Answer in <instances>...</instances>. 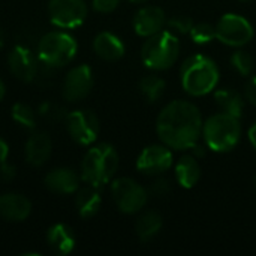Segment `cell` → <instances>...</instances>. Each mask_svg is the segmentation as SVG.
<instances>
[{"mask_svg":"<svg viewBox=\"0 0 256 256\" xmlns=\"http://www.w3.org/2000/svg\"><path fill=\"white\" fill-rule=\"evenodd\" d=\"M202 117L196 105L172 100L160 111L156 132L160 141L174 150H190L202 136Z\"/></svg>","mask_w":256,"mask_h":256,"instance_id":"cell-1","label":"cell"},{"mask_svg":"<svg viewBox=\"0 0 256 256\" xmlns=\"http://www.w3.org/2000/svg\"><path fill=\"white\" fill-rule=\"evenodd\" d=\"M220 72L216 62L204 54L188 57L180 68V81L183 90L190 96H206L219 84Z\"/></svg>","mask_w":256,"mask_h":256,"instance_id":"cell-2","label":"cell"},{"mask_svg":"<svg viewBox=\"0 0 256 256\" xmlns=\"http://www.w3.org/2000/svg\"><path fill=\"white\" fill-rule=\"evenodd\" d=\"M118 170V154L111 144H98L86 153L81 164V178L87 184L102 188L112 180Z\"/></svg>","mask_w":256,"mask_h":256,"instance_id":"cell-3","label":"cell"},{"mask_svg":"<svg viewBox=\"0 0 256 256\" xmlns=\"http://www.w3.org/2000/svg\"><path fill=\"white\" fill-rule=\"evenodd\" d=\"M242 136L240 118L218 112L210 116L202 124V138L206 146L216 153H226L236 148Z\"/></svg>","mask_w":256,"mask_h":256,"instance_id":"cell-4","label":"cell"},{"mask_svg":"<svg viewBox=\"0 0 256 256\" xmlns=\"http://www.w3.org/2000/svg\"><path fill=\"white\" fill-rule=\"evenodd\" d=\"M180 40L178 36L164 28L162 32L147 38L141 48L142 63L152 70H166L178 58Z\"/></svg>","mask_w":256,"mask_h":256,"instance_id":"cell-5","label":"cell"},{"mask_svg":"<svg viewBox=\"0 0 256 256\" xmlns=\"http://www.w3.org/2000/svg\"><path fill=\"white\" fill-rule=\"evenodd\" d=\"M78 51L74 36L66 32H50L38 44V58L51 68H62L70 63Z\"/></svg>","mask_w":256,"mask_h":256,"instance_id":"cell-6","label":"cell"},{"mask_svg":"<svg viewBox=\"0 0 256 256\" xmlns=\"http://www.w3.org/2000/svg\"><path fill=\"white\" fill-rule=\"evenodd\" d=\"M111 194L118 210L126 214L138 213L144 208L148 200V190L128 177L114 180L111 184Z\"/></svg>","mask_w":256,"mask_h":256,"instance_id":"cell-7","label":"cell"},{"mask_svg":"<svg viewBox=\"0 0 256 256\" xmlns=\"http://www.w3.org/2000/svg\"><path fill=\"white\" fill-rule=\"evenodd\" d=\"M254 38V27L238 14H225L216 24V39L234 48L244 46Z\"/></svg>","mask_w":256,"mask_h":256,"instance_id":"cell-8","label":"cell"},{"mask_svg":"<svg viewBox=\"0 0 256 256\" xmlns=\"http://www.w3.org/2000/svg\"><path fill=\"white\" fill-rule=\"evenodd\" d=\"M66 128L70 138L80 146H90L96 141L100 126L94 112L88 110H76L68 112Z\"/></svg>","mask_w":256,"mask_h":256,"instance_id":"cell-9","label":"cell"},{"mask_svg":"<svg viewBox=\"0 0 256 256\" xmlns=\"http://www.w3.org/2000/svg\"><path fill=\"white\" fill-rule=\"evenodd\" d=\"M48 14L58 28H75L86 21L87 4L84 0H50Z\"/></svg>","mask_w":256,"mask_h":256,"instance_id":"cell-10","label":"cell"},{"mask_svg":"<svg viewBox=\"0 0 256 256\" xmlns=\"http://www.w3.org/2000/svg\"><path fill=\"white\" fill-rule=\"evenodd\" d=\"M172 166V153L165 144L146 147L136 160V168L146 176H160Z\"/></svg>","mask_w":256,"mask_h":256,"instance_id":"cell-11","label":"cell"},{"mask_svg":"<svg viewBox=\"0 0 256 256\" xmlns=\"http://www.w3.org/2000/svg\"><path fill=\"white\" fill-rule=\"evenodd\" d=\"M9 70L15 78L24 82H32L36 78L39 69L38 54L34 56L30 48L26 45H15L8 57Z\"/></svg>","mask_w":256,"mask_h":256,"instance_id":"cell-12","label":"cell"},{"mask_svg":"<svg viewBox=\"0 0 256 256\" xmlns=\"http://www.w3.org/2000/svg\"><path fill=\"white\" fill-rule=\"evenodd\" d=\"M93 88V72L90 66L80 64L72 68L63 82V98L69 102H78L88 96Z\"/></svg>","mask_w":256,"mask_h":256,"instance_id":"cell-13","label":"cell"},{"mask_svg":"<svg viewBox=\"0 0 256 256\" xmlns=\"http://www.w3.org/2000/svg\"><path fill=\"white\" fill-rule=\"evenodd\" d=\"M166 26V15L159 6H144L134 16V28L142 38L162 32Z\"/></svg>","mask_w":256,"mask_h":256,"instance_id":"cell-14","label":"cell"},{"mask_svg":"<svg viewBox=\"0 0 256 256\" xmlns=\"http://www.w3.org/2000/svg\"><path fill=\"white\" fill-rule=\"evenodd\" d=\"M32 204L20 194H4L0 196V216L9 222H22L30 216Z\"/></svg>","mask_w":256,"mask_h":256,"instance_id":"cell-15","label":"cell"},{"mask_svg":"<svg viewBox=\"0 0 256 256\" xmlns=\"http://www.w3.org/2000/svg\"><path fill=\"white\" fill-rule=\"evenodd\" d=\"M45 184L54 194L69 195L80 189V177L74 170L56 168L46 174Z\"/></svg>","mask_w":256,"mask_h":256,"instance_id":"cell-16","label":"cell"},{"mask_svg":"<svg viewBox=\"0 0 256 256\" xmlns=\"http://www.w3.org/2000/svg\"><path fill=\"white\" fill-rule=\"evenodd\" d=\"M51 150H52V144L46 134L44 132L33 134L26 142V148H24L26 160L32 166H42L50 159Z\"/></svg>","mask_w":256,"mask_h":256,"instance_id":"cell-17","label":"cell"},{"mask_svg":"<svg viewBox=\"0 0 256 256\" xmlns=\"http://www.w3.org/2000/svg\"><path fill=\"white\" fill-rule=\"evenodd\" d=\"M93 50L105 62H116L124 56L123 40L111 32H100L93 40Z\"/></svg>","mask_w":256,"mask_h":256,"instance_id":"cell-18","label":"cell"},{"mask_svg":"<svg viewBox=\"0 0 256 256\" xmlns=\"http://www.w3.org/2000/svg\"><path fill=\"white\" fill-rule=\"evenodd\" d=\"M46 242L50 248L58 255H68L75 248V234L74 231L64 224L52 225L46 232Z\"/></svg>","mask_w":256,"mask_h":256,"instance_id":"cell-19","label":"cell"},{"mask_svg":"<svg viewBox=\"0 0 256 256\" xmlns=\"http://www.w3.org/2000/svg\"><path fill=\"white\" fill-rule=\"evenodd\" d=\"M76 212L82 219H90L98 214L100 206H102V196L99 192V188H94L92 184L78 189L76 198H75Z\"/></svg>","mask_w":256,"mask_h":256,"instance_id":"cell-20","label":"cell"},{"mask_svg":"<svg viewBox=\"0 0 256 256\" xmlns=\"http://www.w3.org/2000/svg\"><path fill=\"white\" fill-rule=\"evenodd\" d=\"M201 178V168L198 159L190 153L180 158L176 164V180L184 189H192Z\"/></svg>","mask_w":256,"mask_h":256,"instance_id":"cell-21","label":"cell"},{"mask_svg":"<svg viewBox=\"0 0 256 256\" xmlns=\"http://www.w3.org/2000/svg\"><path fill=\"white\" fill-rule=\"evenodd\" d=\"M216 105L222 112L231 114L237 118L242 117L244 110V98L232 88H219L214 93Z\"/></svg>","mask_w":256,"mask_h":256,"instance_id":"cell-22","label":"cell"},{"mask_svg":"<svg viewBox=\"0 0 256 256\" xmlns=\"http://www.w3.org/2000/svg\"><path fill=\"white\" fill-rule=\"evenodd\" d=\"M135 230L141 242H150L162 230V216L156 212H147L136 220Z\"/></svg>","mask_w":256,"mask_h":256,"instance_id":"cell-23","label":"cell"},{"mask_svg":"<svg viewBox=\"0 0 256 256\" xmlns=\"http://www.w3.org/2000/svg\"><path fill=\"white\" fill-rule=\"evenodd\" d=\"M140 92L148 102H158L165 92V81L158 75H147L140 81Z\"/></svg>","mask_w":256,"mask_h":256,"instance_id":"cell-24","label":"cell"},{"mask_svg":"<svg viewBox=\"0 0 256 256\" xmlns=\"http://www.w3.org/2000/svg\"><path fill=\"white\" fill-rule=\"evenodd\" d=\"M12 118L24 129L33 130L36 126V116L34 111L32 110V106H28L27 104L22 102H16L12 106Z\"/></svg>","mask_w":256,"mask_h":256,"instance_id":"cell-25","label":"cell"},{"mask_svg":"<svg viewBox=\"0 0 256 256\" xmlns=\"http://www.w3.org/2000/svg\"><path fill=\"white\" fill-rule=\"evenodd\" d=\"M231 64L243 76H249L255 70V58L249 52L242 51V50H237L231 56Z\"/></svg>","mask_w":256,"mask_h":256,"instance_id":"cell-26","label":"cell"},{"mask_svg":"<svg viewBox=\"0 0 256 256\" xmlns=\"http://www.w3.org/2000/svg\"><path fill=\"white\" fill-rule=\"evenodd\" d=\"M189 34L195 44L207 45L216 39V26H212L208 22H198V24H194Z\"/></svg>","mask_w":256,"mask_h":256,"instance_id":"cell-27","label":"cell"},{"mask_svg":"<svg viewBox=\"0 0 256 256\" xmlns=\"http://www.w3.org/2000/svg\"><path fill=\"white\" fill-rule=\"evenodd\" d=\"M166 30H170L171 33L180 36V34H189L192 27H194V21L190 16L186 15H174L171 18H166Z\"/></svg>","mask_w":256,"mask_h":256,"instance_id":"cell-28","label":"cell"},{"mask_svg":"<svg viewBox=\"0 0 256 256\" xmlns=\"http://www.w3.org/2000/svg\"><path fill=\"white\" fill-rule=\"evenodd\" d=\"M39 112L42 117L51 120V122H57V120H66V110L63 106H60L58 104H52V102H45L40 105Z\"/></svg>","mask_w":256,"mask_h":256,"instance_id":"cell-29","label":"cell"},{"mask_svg":"<svg viewBox=\"0 0 256 256\" xmlns=\"http://www.w3.org/2000/svg\"><path fill=\"white\" fill-rule=\"evenodd\" d=\"M171 192H172L171 182H170L168 178H164V177L156 178V180L150 184V189H148V194L153 195V196H156V198H165V196H168Z\"/></svg>","mask_w":256,"mask_h":256,"instance_id":"cell-30","label":"cell"},{"mask_svg":"<svg viewBox=\"0 0 256 256\" xmlns=\"http://www.w3.org/2000/svg\"><path fill=\"white\" fill-rule=\"evenodd\" d=\"M93 9L100 14H110L116 10L120 4V0H92Z\"/></svg>","mask_w":256,"mask_h":256,"instance_id":"cell-31","label":"cell"},{"mask_svg":"<svg viewBox=\"0 0 256 256\" xmlns=\"http://www.w3.org/2000/svg\"><path fill=\"white\" fill-rule=\"evenodd\" d=\"M244 98L249 104H252L254 106H256V76H252L244 88Z\"/></svg>","mask_w":256,"mask_h":256,"instance_id":"cell-32","label":"cell"},{"mask_svg":"<svg viewBox=\"0 0 256 256\" xmlns=\"http://www.w3.org/2000/svg\"><path fill=\"white\" fill-rule=\"evenodd\" d=\"M15 176H16V170L14 165H9L6 162L0 164V178L3 182H10L15 178Z\"/></svg>","mask_w":256,"mask_h":256,"instance_id":"cell-33","label":"cell"},{"mask_svg":"<svg viewBox=\"0 0 256 256\" xmlns=\"http://www.w3.org/2000/svg\"><path fill=\"white\" fill-rule=\"evenodd\" d=\"M8 156H9V146L3 138H0V164L6 162Z\"/></svg>","mask_w":256,"mask_h":256,"instance_id":"cell-34","label":"cell"},{"mask_svg":"<svg viewBox=\"0 0 256 256\" xmlns=\"http://www.w3.org/2000/svg\"><path fill=\"white\" fill-rule=\"evenodd\" d=\"M208 147L207 146H201V144H195L190 150H192V154L196 158V159H201V158H204L206 156V150H207Z\"/></svg>","mask_w":256,"mask_h":256,"instance_id":"cell-35","label":"cell"},{"mask_svg":"<svg viewBox=\"0 0 256 256\" xmlns=\"http://www.w3.org/2000/svg\"><path fill=\"white\" fill-rule=\"evenodd\" d=\"M249 141H250V144H252V147L256 150V122L250 126V129H249Z\"/></svg>","mask_w":256,"mask_h":256,"instance_id":"cell-36","label":"cell"},{"mask_svg":"<svg viewBox=\"0 0 256 256\" xmlns=\"http://www.w3.org/2000/svg\"><path fill=\"white\" fill-rule=\"evenodd\" d=\"M4 94H6V87H4V82H3L2 78H0V102L3 100Z\"/></svg>","mask_w":256,"mask_h":256,"instance_id":"cell-37","label":"cell"},{"mask_svg":"<svg viewBox=\"0 0 256 256\" xmlns=\"http://www.w3.org/2000/svg\"><path fill=\"white\" fill-rule=\"evenodd\" d=\"M3 44H4V34H3V32L0 28V48L3 46Z\"/></svg>","mask_w":256,"mask_h":256,"instance_id":"cell-38","label":"cell"},{"mask_svg":"<svg viewBox=\"0 0 256 256\" xmlns=\"http://www.w3.org/2000/svg\"><path fill=\"white\" fill-rule=\"evenodd\" d=\"M130 2H134V3H142V2H146V0H130Z\"/></svg>","mask_w":256,"mask_h":256,"instance_id":"cell-39","label":"cell"},{"mask_svg":"<svg viewBox=\"0 0 256 256\" xmlns=\"http://www.w3.org/2000/svg\"><path fill=\"white\" fill-rule=\"evenodd\" d=\"M244 2H246V0H244Z\"/></svg>","mask_w":256,"mask_h":256,"instance_id":"cell-40","label":"cell"}]
</instances>
